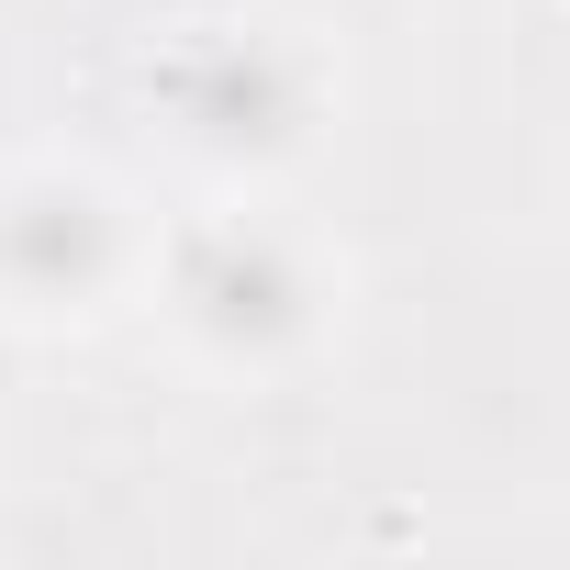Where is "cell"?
I'll list each match as a JSON object with an SVG mask.
<instances>
[{
	"instance_id": "6da1fadb",
	"label": "cell",
	"mask_w": 570,
	"mask_h": 570,
	"mask_svg": "<svg viewBox=\"0 0 570 570\" xmlns=\"http://www.w3.org/2000/svg\"><path fill=\"white\" fill-rule=\"evenodd\" d=\"M157 303H168V336L202 370L268 381V370H292L336 325V279H325V257L292 224H268V213H202L157 257Z\"/></svg>"
},
{
	"instance_id": "7a4b0ae2",
	"label": "cell",
	"mask_w": 570,
	"mask_h": 570,
	"mask_svg": "<svg viewBox=\"0 0 570 570\" xmlns=\"http://www.w3.org/2000/svg\"><path fill=\"white\" fill-rule=\"evenodd\" d=\"M146 90L168 135L224 179H268L325 135V57L279 23H202L146 68Z\"/></svg>"
},
{
	"instance_id": "3957f363",
	"label": "cell",
	"mask_w": 570,
	"mask_h": 570,
	"mask_svg": "<svg viewBox=\"0 0 570 570\" xmlns=\"http://www.w3.org/2000/svg\"><path fill=\"white\" fill-rule=\"evenodd\" d=\"M135 213L79 157L0 168V314L23 325H90L135 292Z\"/></svg>"
}]
</instances>
